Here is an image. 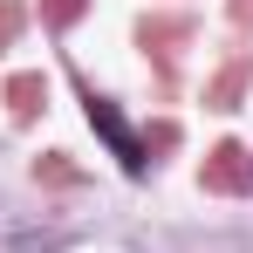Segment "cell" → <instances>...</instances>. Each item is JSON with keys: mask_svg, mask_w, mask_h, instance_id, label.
<instances>
[{"mask_svg": "<svg viewBox=\"0 0 253 253\" xmlns=\"http://www.w3.org/2000/svg\"><path fill=\"white\" fill-rule=\"evenodd\" d=\"M83 103H89V124L103 130V137H110V151L124 158V171H144V144H137V137H130V130H124V117H117V103H103L96 89H89Z\"/></svg>", "mask_w": 253, "mask_h": 253, "instance_id": "6da1fadb", "label": "cell"}]
</instances>
